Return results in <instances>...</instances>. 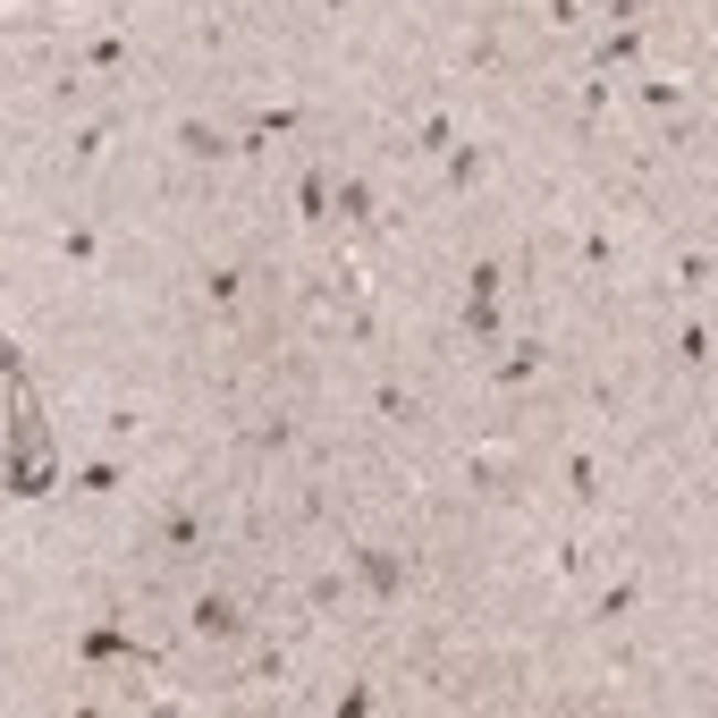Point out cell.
Wrapping results in <instances>:
<instances>
[{"mask_svg":"<svg viewBox=\"0 0 718 718\" xmlns=\"http://www.w3.org/2000/svg\"><path fill=\"white\" fill-rule=\"evenodd\" d=\"M9 490H18V499H43V490H51V448H43V431H34V414H18V448H9Z\"/></svg>","mask_w":718,"mask_h":718,"instance_id":"1","label":"cell"},{"mask_svg":"<svg viewBox=\"0 0 718 718\" xmlns=\"http://www.w3.org/2000/svg\"><path fill=\"white\" fill-rule=\"evenodd\" d=\"M465 330H474L482 347H490V330H499V271H490V263L474 271V296H465Z\"/></svg>","mask_w":718,"mask_h":718,"instance_id":"2","label":"cell"},{"mask_svg":"<svg viewBox=\"0 0 718 718\" xmlns=\"http://www.w3.org/2000/svg\"><path fill=\"white\" fill-rule=\"evenodd\" d=\"M194 634H220V643H237V634H245L237 600H194Z\"/></svg>","mask_w":718,"mask_h":718,"instance_id":"3","label":"cell"},{"mask_svg":"<svg viewBox=\"0 0 718 718\" xmlns=\"http://www.w3.org/2000/svg\"><path fill=\"white\" fill-rule=\"evenodd\" d=\"M356 567H363V583H372V592H398V583H406V567H398V558H381V550H356Z\"/></svg>","mask_w":718,"mask_h":718,"instance_id":"4","label":"cell"},{"mask_svg":"<svg viewBox=\"0 0 718 718\" xmlns=\"http://www.w3.org/2000/svg\"><path fill=\"white\" fill-rule=\"evenodd\" d=\"M330 212L363 220V212H372V187H363V178H347V187H330Z\"/></svg>","mask_w":718,"mask_h":718,"instance_id":"5","label":"cell"}]
</instances>
